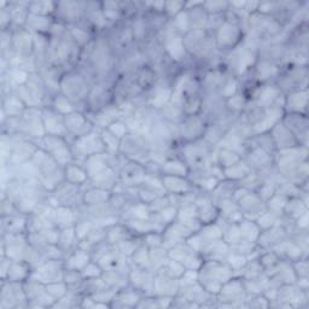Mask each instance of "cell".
<instances>
[{"label":"cell","instance_id":"6","mask_svg":"<svg viewBox=\"0 0 309 309\" xmlns=\"http://www.w3.org/2000/svg\"><path fill=\"white\" fill-rule=\"evenodd\" d=\"M64 124H66L67 129H69V131L77 133V134L80 135V137H85V134H83L82 131L86 128L85 127L86 121H85V118L82 117V115H80V114H73V113L68 114L66 121H64Z\"/></svg>","mask_w":309,"mask_h":309},{"label":"cell","instance_id":"27","mask_svg":"<svg viewBox=\"0 0 309 309\" xmlns=\"http://www.w3.org/2000/svg\"><path fill=\"white\" fill-rule=\"evenodd\" d=\"M183 6V2H177V1H170V2H164V7H166L167 11L170 13H178L179 10Z\"/></svg>","mask_w":309,"mask_h":309},{"label":"cell","instance_id":"5","mask_svg":"<svg viewBox=\"0 0 309 309\" xmlns=\"http://www.w3.org/2000/svg\"><path fill=\"white\" fill-rule=\"evenodd\" d=\"M31 275L29 266L24 261H12L10 266L9 273H7V281H13V283H20V281L26 280Z\"/></svg>","mask_w":309,"mask_h":309},{"label":"cell","instance_id":"12","mask_svg":"<svg viewBox=\"0 0 309 309\" xmlns=\"http://www.w3.org/2000/svg\"><path fill=\"white\" fill-rule=\"evenodd\" d=\"M163 172H166L167 175H170V177H185L188 169L183 162L168 161L163 166Z\"/></svg>","mask_w":309,"mask_h":309},{"label":"cell","instance_id":"13","mask_svg":"<svg viewBox=\"0 0 309 309\" xmlns=\"http://www.w3.org/2000/svg\"><path fill=\"white\" fill-rule=\"evenodd\" d=\"M89 257L88 255L83 251H78V253H75L72 257L69 259V262H68L67 266L69 270H83L86 266L88 265Z\"/></svg>","mask_w":309,"mask_h":309},{"label":"cell","instance_id":"18","mask_svg":"<svg viewBox=\"0 0 309 309\" xmlns=\"http://www.w3.org/2000/svg\"><path fill=\"white\" fill-rule=\"evenodd\" d=\"M67 286L62 283H50L48 285H46V292L48 295H51L53 298H61L62 296H64L67 292Z\"/></svg>","mask_w":309,"mask_h":309},{"label":"cell","instance_id":"7","mask_svg":"<svg viewBox=\"0 0 309 309\" xmlns=\"http://www.w3.org/2000/svg\"><path fill=\"white\" fill-rule=\"evenodd\" d=\"M26 226V222L23 219H20L18 216H2V230L5 233H12V234H20L22 230Z\"/></svg>","mask_w":309,"mask_h":309},{"label":"cell","instance_id":"3","mask_svg":"<svg viewBox=\"0 0 309 309\" xmlns=\"http://www.w3.org/2000/svg\"><path fill=\"white\" fill-rule=\"evenodd\" d=\"M42 123H44L45 132L48 135H59L66 131V124L58 120V115L52 111H44L42 113Z\"/></svg>","mask_w":309,"mask_h":309},{"label":"cell","instance_id":"25","mask_svg":"<svg viewBox=\"0 0 309 309\" xmlns=\"http://www.w3.org/2000/svg\"><path fill=\"white\" fill-rule=\"evenodd\" d=\"M100 274V268L98 266L88 264L83 268L82 276H87V278H97V275Z\"/></svg>","mask_w":309,"mask_h":309},{"label":"cell","instance_id":"26","mask_svg":"<svg viewBox=\"0 0 309 309\" xmlns=\"http://www.w3.org/2000/svg\"><path fill=\"white\" fill-rule=\"evenodd\" d=\"M169 96H170V92L167 91V89L166 91H161L156 97H154L153 104L156 105L157 108H161L162 105L166 104V103L168 102V99H169Z\"/></svg>","mask_w":309,"mask_h":309},{"label":"cell","instance_id":"24","mask_svg":"<svg viewBox=\"0 0 309 309\" xmlns=\"http://www.w3.org/2000/svg\"><path fill=\"white\" fill-rule=\"evenodd\" d=\"M134 216L139 220H145V219L149 218L150 215V210H149V207L145 204H138L137 207H134Z\"/></svg>","mask_w":309,"mask_h":309},{"label":"cell","instance_id":"14","mask_svg":"<svg viewBox=\"0 0 309 309\" xmlns=\"http://www.w3.org/2000/svg\"><path fill=\"white\" fill-rule=\"evenodd\" d=\"M66 173L67 179L73 185H81L87 179V173H85L81 168L75 166H68Z\"/></svg>","mask_w":309,"mask_h":309},{"label":"cell","instance_id":"20","mask_svg":"<svg viewBox=\"0 0 309 309\" xmlns=\"http://www.w3.org/2000/svg\"><path fill=\"white\" fill-rule=\"evenodd\" d=\"M55 107L56 109L59 111V113H63V114H72L73 111V108H72V104L69 103V100H68L66 97H57L56 102H55Z\"/></svg>","mask_w":309,"mask_h":309},{"label":"cell","instance_id":"11","mask_svg":"<svg viewBox=\"0 0 309 309\" xmlns=\"http://www.w3.org/2000/svg\"><path fill=\"white\" fill-rule=\"evenodd\" d=\"M163 186L169 190V191L174 192V193H179V192H184L189 189V185L185 181L181 180L179 177H170L167 175L163 179Z\"/></svg>","mask_w":309,"mask_h":309},{"label":"cell","instance_id":"17","mask_svg":"<svg viewBox=\"0 0 309 309\" xmlns=\"http://www.w3.org/2000/svg\"><path fill=\"white\" fill-rule=\"evenodd\" d=\"M29 9H31L32 13H34V15L44 16L47 12L53 11V4L52 2H47V1L33 2V4L29 5Z\"/></svg>","mask_w":309,"mask_h":309},{"label":"cell","instance_id":"15","mask_svg":"<svg viewBox=\"0 0 309 309\" xmlns=\"http://www.w3.org/2000/svg\"><path fill=\"white\" fill-rule=\"evenodd\" d=\"M102 140L104 143L105 149H108L109 151H113V153L117 150L118 146H120V138L114 135L109 129L102 133Z\"/></svg>","mask_w":309,"mask_h":309},{"label":"cell","instance_id":"23","mask_svg":"<svg viewBox=\"0 0 309 309\" xmlns=\"http://www.w3.org/2000/svg\"><path fill=\"white\" fill-rule=\"evenodd\" d=\"M12 80L15 81L17 85L23 86V83L28 82L29 77H28V74H27V72H24L23 69H16V70H13V73H12Z\"/></svg>","mask_w":309,"mask_h":309},{"label":"cell","instance_id":"10","mask_svg":"<svg viewBox=\"0 0 309 309\" xmlns=\"http://www.w3.org/2000/svg\"><path fill=\"white\" fill-rule=\"evenodd\" d=\"M166 47L168 52H169V55L174 59H177V61L183 58V56L185 55V47H184L183 40L179 37L173 38L170 41H168Z\"/></svg>","mask_w":309,"mask_h":309},{"label":"cell","instance_id":"9","mask_svg":"<svg viewBox=\"0 0 309 309\" xmlns=\"http://www.w3.org/2000/svg\"><path fill=\"white\" fill-rule=\"evenodd\" d=\"M238 34H239V32H238L237 27L233 26V24L226 23L221 27L220 33H219V39L224 44H231V42L237 40Z\"/></svg>","mask_w":309,"mask_h":309},{"label":"cell","instance_id":"21","mask_svg":"<svg viewBox=\"0 0 309 309\" xmlns=\"http://www.w3.org/2000/svg\"><path fill=\"white\" fill-rule=\"evenodd\" d=\"M168 268H169L170 274L174 275V276H181L186 273L184 265L181 264V262L175 261V260H172V261L169 262V265H168Z\"/></svg>","mask_w":309,"mask_h":309},{"label":"cell","instance_id":"16","mask_svg":"<svg viewBox=\"0 0 309 309\" xmlns=\"http://www.w3.org/2000/svg\"><path fill=\"white\" fill-rule=\"evenodd\" d=\"M239 232L242 238H245V239H255V238L259 235V230L255 225L251 224L250 221H244L243 224H240L239 226Z\"/></svg>","mask_w":309,"mask_h":309},{"label":"cell","instance_id":"19","mask_svg":"<svg viewBox=\"0 0 309 309\" xmlns=\"http://www.w3.org/2000/svg\"><path fill=\"white\" fill-rule=\"evenodd\" d=\"M55 215H56L57 224L59 222V224L63 225L66 229H67V225L69 224V222H72L73 220V213H72V210L68 209V208H59V209H57Z\"/></svg>","mask_w":309,"mask_h":309},{"label":"cell","instance_id":"2","mask_svg":"<svg viewBox=\"0 0 309 309\" xmlns=\"http://www.w3.org/2000/svg\"><path fill=\"white\" fill-rule=\"evenodd\" d=\"M58 272L61 270H58V266H57V262L55 261H50L48 264L41 265L40 267L37 268V270L33 273L32 278L33 280L38 281V283H55V279L58 275Z\"/></svg>","mask_w":309,"mask_h":309},{"label":"cell","instance_id":"1","mask_svg":"<svg viewBox=\"0 0 309 309\" xmlns=\"http://www.w3.org/2000/svg\"><path fill=\"white\" fill-rule=\"evenodd\" d=\"M46 153L56 159L59 164H68L72 159L69 148L59 135H46L44 138Z\"/></svg>","mask_w":309,"mask_h":309},{"label":"cell","instance_id":"4","mask_svg":"<svg viewBox=\"0 0 309 309\" xmlns=\"http://www.w3.org/2000/svg\"><path fill=\"white\" fill-rule=\"evenodd\" d=\"M31 143H20L11 153L9 162L12 164H23L24 162L28 161L29 158H33L35 153L38 150L31 151Z\"/></svg>","mask_w":309,"mask_h":309},{"label":"cell","instance_id":"22","mask_svg":"<svg viewBox=\"0 0 309 309\" xmlns=\"http://www.w3.org/2000/svg\"><path fill=\"white\" fill-rule=\"evenodd\" d=\"M109 131L117 138H122L126 135L127 127L126 124L122 123V122H113V123H110Z\"/></svg>","mask_w":309,"mask_h":309},{"label":"cell","instance_id":"8","mask_svg":"<svg viewBox=\"0 0 309 309\" xmlns=\"http://www.w3.org/2000/svg\"><path fill=\"white\" fill-rule=\"evenodd\" d=\"M24 110V102L20 97H9L4 103V111L7 117L20 116Z\"/></svg>","mask_w":309,"mask_h":309}]
</instances>
